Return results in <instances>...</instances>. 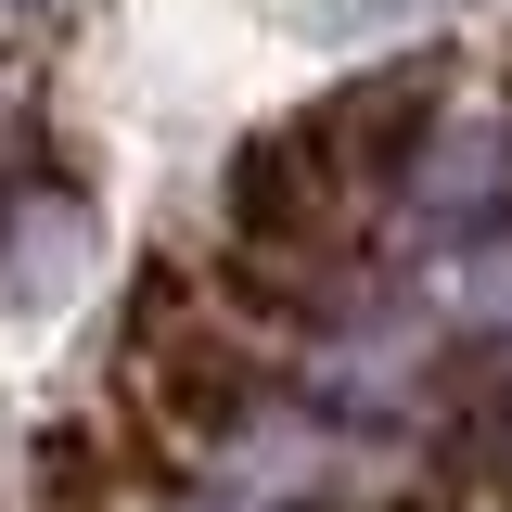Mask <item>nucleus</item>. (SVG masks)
Here are the masks:
<instances>
[{
    "label": "nucleus",
    "instance_id": "f257e3e1",
    "mask_svg": "<svg viewBox=\"0 0 512 512\" xmlns=\"http://www.w3.org/2000/svg\"><path fill=\"white\" fill-rule=\"evenodd\" d=\"M0 13H39V0H0Z\"/></svg>",
    "mask_w": 512,
    "mask_h": 512
}]
</instances>
